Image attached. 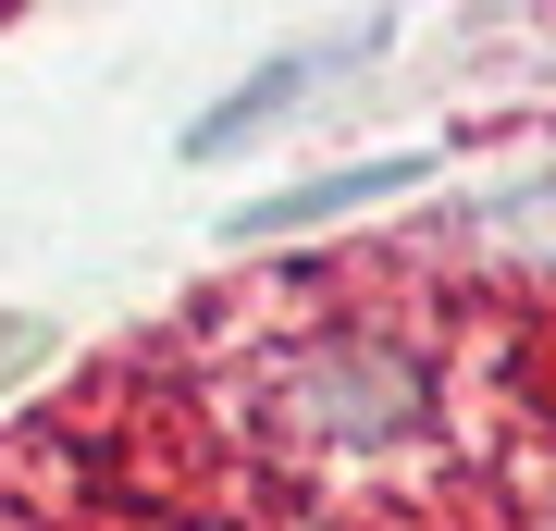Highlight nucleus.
I'll use <instances>...</instances> for the list:
<instances>
[{"label":"nucleus","instance_id":"nucleus-1","mask_svg":"<svg viewBox=\"0 0 556 531\" xmlns=\"http://www.w3.org/2000/svg\"><path fill=\"white\" fill-rule=\"evenodd\" d=\"M433 358L396 346L383 321H321V334L273 346L260 371V420L309 457V470H371V457L433 445Z\"/></svg>","mask_w":556,"mask_h":531},{"label":"nucleus","instance_id":"nucleus-2","mask_svg":"<svg viewBox=\"0 0 556 531\" xmlns=\"http://www.w3.org/2000/svg\"><path fill=\"white\" fill-rule=\"evenodd\" d=\"M433 161L396 149V161H346V174H309V186H273V198H248V211H223V236H309V223H346V211H383V198H408Z\"/></svg>","mask_w":556,"mask_h":531},{"label":"nucleus","instance_id":"nucleus-3","mask_svg":"<svg viewBox=\"0 0 556 531\" xmlns=\"http://www.w3.org/2000/svg\"><path fill=\"white\" fill-rule=\"evenodd\" d=\"M346 50H371V38H346ZM346 50H298V62H273V75H248L236 99H211V112L186 124V161H223V149H248L260 124H285V112H298V99L346 62Z\"/></svg>","mask_w":556,"mask_h":531},{"label":"nucleus","instance_id":"nucleus-4","mask_svg":"<svg viewBox=\"0 0 556 531\" xmlns=\"http://www.w3.org/2000/svg\"><path fill=\"white\" fill-rule=\"evenodd\" d=\"M495 236H544V248H556V174H544V186H507V198H495Z\"/></svg>","mask_w":556,"mask_h":531},{"label":"nucleus","instance_id":"nucleus-5","mask_svg":"<svg viewBox=\"0 0 556 531\" xmlns=\"http://www.w3.org/2000/svg\"><path fill=\"white\" fill-rule=\"evenodd\" d=\"M38 358H50V321H25V309H0V383H13V371H38Z\"/></svg>","mask_w":556,"mask_h":531}]
</instances>
